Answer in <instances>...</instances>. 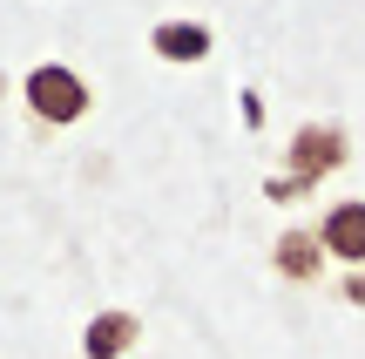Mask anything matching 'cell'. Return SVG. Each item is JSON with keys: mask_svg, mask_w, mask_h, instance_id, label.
<instances>
[{"mask_svg": "<svg viewBox=\"0 0 365 359\" xmlns=\"http://www.w3.org/2000/svg\"><path fill=\"white\" fill-rule=\"evenodd\" d=\"M21 95H27V116L54 122V129H68V122H81V116L95 108L88 81H81V75H75L68 61H41V68H27Z\"/></svg>", "mask_w": 365, "mask_h": 359, "instance_id": "1", "label": "cell"}, {"mask_svg": "<svg viewBox=\"0 0 365 359\" xmlns=\"http://www.w3.org/2000/svg\"><path fill=\"white\" fill-rule=\"evenodd\" d=\"M345 156H352L345 129H331V122H304V129L291 136V149H284L291 176L277 183V197H291V190H312V183H325L331 170H345Z\"/></svg>", "mask_w": 365, "mask_h": 359, "instance_id": "2", "label": "cell"}, {"mask_svg": "<svg viewBox=\"0 0 365 359\" xmlns=\"http://www.w3.org/2000/svg\"><path fill=\"white\" fill-rule=\"evenodd\" d=\"M318 244H325V258H345V265H365V203L345 197L325 211V224H318Z\"/></svg>", "mask_w": 365, "mask_h": 359, "instance_id": "3", "label": "cell"}, {"mask_svg": "<svg viewBox=\"0 0 365 359\" xmlns=\"http://www.w3.org/2000/svg\"><path fill=\"white\" fill-rule=\"evenodd\" d=\"M143 339V319L135 312H95L88 333H81V359H122Z\"/></svg>", "mask_w": 365, "mask_h": 359, "instance_id": "4", "label": "cell"}, {"mask_svg": "<svg viewBox=\"0 0 365 359\" xmlns=\"http://www.w3.org/2000/svg\"><path fill=\"white\" fill-rule=\"evenodd\" d=\"M271 265H277V278L312 285L318 271H325V244H318V231H284V238H277V251H271Z\"/></svg>", "mask_w": 365, "mask_h": 359, "instance_id": "5", "label": "cell"}, {"mask_svg": "<svg viewBox=\"0 0 365 359\" xmlns=\"http://www.w3.org/2000/svg\"><path fill=\"white\" fill-rule=\"evenodd\" d=\"M149 41H156L163 61H203L210 54V27H196V21H163Z\"/></svg>", "mask_w": 365, "mask_h": 359, "instance_id": "6", "label": "cell"}, {"mask_svg": "<svg viewBox=\"0 0 365 359\" xmlns=\"http://www.w3.org/2000/svg\"><path fill=\"white\" fill-rule=\"evenodd\" d=\"M345 298H352V305H365V265L352 271V278H345Z\"/></svg>", "mask_w": 365, "mask_h": 359, "instance_id": "7", "label": "cell"}]
</instances>
